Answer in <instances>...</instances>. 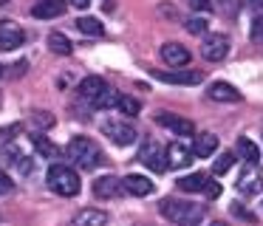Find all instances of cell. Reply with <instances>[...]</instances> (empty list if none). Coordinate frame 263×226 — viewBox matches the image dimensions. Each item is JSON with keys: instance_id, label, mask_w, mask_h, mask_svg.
I'll return each instance as SVG.
<instances>
[{"instance_id": "e575fe53", "label": "cell", "mask_w": 263, "mask_h": 226, "mask_svg": "<svg viewBox=\"0 0 263 226\" xmlns=\"http://www.w3.org/2000/svg\"><path fill=\"white\" fill-rule=\"evenodd\" d=\"M232 212L238 215V218H246V220H255V215H249V212H243V206L240 203H232Z\"/></svg>"}, {"instance_id": "d590c367", "label": "cell", "mask_w": 263, "mask_h": 226, "mask_svg": "<svg viewBox=\"0 0 263 226\" xmlns=\"http://www.w3.org/2000/svg\"><path fill=\"white\" fill-rule=\"evenodd\" d=\"M71 3H74L77 9H88V0H71Z\"/></svg>"}, {"instance_id": "484cf974", "label": "cell", "mask_w": 263, "mask_h": 226, "mask_svg": "<svg viewBox=\"0 0 263 226\" xmlns=\"http://www.w3.org/2000/svg\"><path fill=\"white\" fill-rule=\"evenodd\" d=\"M122 110V116H139V110H142V102L136 99V96H119V105H116Z\"/></svg>"}, {"instance_id": "9c48e42d", "label": "cell", "mask_w": 263, "mask_h": 226, "mask_svg": "<svg viewBox=\"0 0 263 226\" xmlns=\"http://www.w3.org/2000/svg\"><path fill=\"white\" fill-rule=\"evenodd\" d=\"M23 40H26V34H23V28H20L14 20H3V23H0V48H3V51L20 48Z\"/></svg>"}, {"instance_id": "7402d4cb", "label": "cell", "mask_w": 263, "mask_h": 226, "mask_svg": "<svg viewBox=\"0 0 263 226\" xmlns=\"http://www.w3.org/2000/svg\"><path fill=\"white\" fill-rule=\"evenodd\" d=\"M74 28L82 31V34H88V37H102L105 34V26L97 20V17H80V20L74 23Z\"/></svg>"}, {"instance_id": "4316f807", "label": "cell", "mask_w": 263, "mask_h": 226, "mask_svg": "<svg viewBox=\"0 0 263 226\" xmlns=\"http://www.w3.org/2000/svg\"><path fill=\"white\" fill-rule=\"evenodd\" d=\"M119 96L122 93H116V90H105L102 96H99V99H93V107H97V110H108V107H116L119 105Z\"/></svg>"}, {"instance_id": "836d02e7", "label": "cell", "mask_w": 263, "mask_h": 226, "mask_svg": "<svg viewBox=\"0 0 263 226\" xmlns=\"http://www.w3.org/2000/svg\"><path fill=\"white\" fill-rule=\"evenodd\" d=\"M190 6H193L195 11H204V14H206V11H212V3H210V0H190Z\"/></svg>"}, {"instance_id": "4fadbf2b", "label": "cell", "mask_w": 263, "mask_h": 226, "mask_svg": "<svg viewBox=\"0 0 263 226\" xmlns=\"http://www.w3.org/2000/svg\"><path fill=\"white\" fill-rule=\"evenodd\" d=\"M93 195L102 198V201H110V198L122 195V181L116 175H102V178L93 181Z\"/></svg>"}, {"instance_id": "d6986e66", "label": "cell", "mask_w": 263, "mask_h": 226, "mask_svg": "<svg viewBox=\"0 0 263 226\" xmlns=\"http://www.w3.org/2000/svg\"><path fill=\"white\" fill-rule=\"evenodd\" d=\"M238 156L243 158L249 167H257V164H260V150H257V144L249 136H240L238 139Z\"/></svg>"}, {"instance_id": "4dcf8cb0", "label": "cell", "mask_w": 263, "mask_h": 226, "mask_svg": "<svg viewBox=\"0 0 263 226\" xmlns=\"http://www.w3.org/2000/svg\"><path fill=\"white\" fill-rule=\"evenodd\" d=\"M3 158H6V161H12V164L20 161V150H17V144H14V141H6V147H3Z\"/></svg>"}, {"instance_id": "f35d334b", "label": "cell", "mask_w": 263, "mask_h": 226, "mask_svg": "<svg viewBox=\"0 0 263 226\" xmlns=\"http://www.w3.org/2000/svg\"><path fill=\"white\" fill-rule=\"evenodd\" d=\"M0 73H3V65H0Z\"/></svg>"}, {"instance_id": "9a60e30c", "label": "cell", "mask_w": 263, "mask_h": 226, "mask_svg": "<svg viewBox=\"0 0 263 226\" xmlns=\"http://www.w3.org/2000/svg\"><path fill=\"white\" fill-rule=\"evenodd\" d=\"M238 190L243 192V195H257V192L263 190V173L257 167H246L243 175L238 178Z\"/></svg>"}, {"instance_id": "5bb4252c", "label": "cell", "mask_w": 263, "mask_h": 226, "mask_svg": "<svg viewBox=\"0 0 263 226\" xmlns=\"http://www.w3.org/2000/svg\"><path fill=\"white\" fill-rule=\"evenodd\" d=\"M122 190H127L136 198H144V195H153V181L144 178V175H139V173H130V175L122 178Z\"/></svg>"}, {"instance_id": "8d00e7d4", "label": "cell", "mask_w": 263, "mask_h": 226, "mask_svg": "<svg viewBox=\"0 0 263 226\" xmlns=\"http://www.w3.org/2000/svg\"><path fill=\"white\" fill-rule=\"evenodd\" d=\"M212 226H227V223H221V220H215V223H212Z\"/></svg>"}, {"instance_id": "30bf717a", "label": "cell", "mask_w": 263, "mask_h": 226, "mask_svg": "<svg viewBox=\"0 0 263 226\" xmlns=\"http://www.w3.org/2000/svg\"><path fill=\"white\" fill-rule=\"evenodd\" d=\"M190 56H193V51H190L187 45H181V43H164L161 45V60H164L167 65H173L176 71L187 65Z\"/></svg>"}, {"instance_id": "74e56055", "label": "cell", "mask_w": 263, "mask_h": 226, "mask_svg": "<svg viewBox=\"0 0 263 226\" xmlns=\"http://www.w3.org/2000/svg\"><path fill=\"white\" fill-rule=\"evenodd\" d=\"M3 3H9V0H0V6H3Z\"/></svg>"}, {"instance_id": "8fae6325", "label": "cell", "mask_w": 263, "mask_h": 226, "mask_svg": "<svg viewBox=\"0 0 263 226\" xmlns=\"http://www.w3.org/2000/svg\"><path fill=\"white\" fill-rule=\"evenodd\" d=\"M153 77L170 85H201L204 82L201 71H153Z\"/></svg>"}, {"instance_id": "e0dca14e", "label": "cell", "mask_w": 263, "mask_h": 226, "mask_svg": "<svg viewBox=\"0 0 263 226\" xmlns=\"http://www.w3.org/2000/svg\"><path fill=\"white\" fill-rule=\"evenodd\" d=\"M206 96L212 102H240V90L229 82H212L206 88Z\"/></svg>"}, {"instance_id": "44dd1931", "label": "cell", "mask_w": 263, "mask_h": 226, "mask_svg": "<svg viewBox=\"0 0 263 226\" xmlns=\"http://www.w3.org/2000/svg\"><path fill=\"white\" fill-rule=\"evenodd\" d=\"M31 144H34V150L40 153L43 158H51V161H54V158L60 156V147L54 144L46 133H31Z\"/></svg>"}, {"instance_id": "8992f818", "label": "cell", "mask_w": 263, "mask_h": 226, "mask_svg": "<svg viewBox=\"0 0 263 226\" xmlns=\"http://www.w3.org/2000/svg\"><path fill=\"white\" fill-rule=\"evenodd\" d=\"M164 164L173 170H184L193 164V150H190L184 141H173V144H167L164 150Z\"/></svg>"}, {"instance_id": "603a6c76", "label": "cell", "mask_w": 263, "mask_h": 226, "mask_svg": "<svg viewBox=\"0 0 263 226\" xmlns=\"http://www.w3.org/2000/svg\"><path fill=\"white\" fill-rule=\"evenodd\" d=\"M204 184H206V175L204 173H193V175H184V178H178V190H184V192H201L204 190Z\"/></svg>"}, {"instance_id": "ffe728a7", "label": "cell", "mask_w": 263, "mask_h": 226, "mask_svg": "<svg viewBox=\"0 0 263 226\" xmlns=\"http://www.w3.org/2000/svg\"><path fill=\"white\" fill-rule=\"evenodd\" d=\"M77 226H108V212L105 209H82L74 218Z\"/></svg>"}, {"instance_id": "d4e9b609", "label": "cell", "mask_w": 263, "mask_h": 226, "mask_svg": "<svg viewBox=\"0 0 263 226\" xmlns=\"http://www.w3.org/2000/svg\"><path fill=\"white\" fill-rule=\"evenodd\" d=\"M29 122H31V127H37V130L54 127V116H51V113H46V110H31L29 113Z\"/></svg>"}, {"instance_id": "83f0119b", "label": "cell", "mask_w": 263, "mask_h": 226, "mask_svg": "<svg viewBox=\"0 0 263 226\" xmlns=\"http://www.w3.org/2000/svg\"><path fill=\"white\" fill-rule=\"evenodd\" d=\"M232 164H235V153H221V156L215 158V164H212V173L223 175V173H229V170H232Z\"/></svg>"}, {"instance_id": "ba28073f", "label": "cell", "mask_w": 263, "mask_h": 226, "mask_svg": "<svg viewBox=\"0 0 263 226\" xmlns=\"http://www.w3.org/2000/svg\"><path fill=\"white\" fill-rule=\"evenodd\" d=\"M139 161L142 164H147L153 173H164L167 170V164H164V153H161V147L156 144L153 139H147L142 144V150H139Z\"/></svg>"}, {"instance_id": "5b68a950", "label": "cell", "mask_w": 263, "mask_h": 226, "mask_svg": "<svg viewBox=\"0 0 263 226\" xmlns=\"http://www.w3.org/2000/svg\"><path fill=\"white\" fill-rule=\"evenodd\" d=\"M232 43H229L227 34H204V43H201V56L206 62H221L229 54Z\"/></svg>"}, {"instance_id": "1f68e13d", "label": "cell", "mask_w": 263, "mask_h": 226, "mask_svg": "<svg viewBox=\"0 0 263 226\" xmlns=\"http://www.w3.org/2000/svg\"><path fill=\"white\" fill-rule=\"evenodd\" d=\"M204 195L210 198V201H215V198L221 195V184H218V181H210V178H206V184H204Z\"/></svg>"}, {"instance_id": "d6a6232c", "label": "cell", "mask_w": 263, "mask_h": 226, "mask_svg": "<svg viewBox=\"0 0 263 226\" xmlns=\"http://www.w3.org/2000/svg\"><path fill=\"white\" fill-rule=\"evenodd\" d=\"M12 178H9L6 173H3V170H0V195H9V192H12Z\"/></svg>"}, {"instance_id": "7a4b0ae2", "label": "cell", "mask_w": 263, "mask_h": 226, "mask_svg": "<svg viewBox=\"0 0 263 226\" xmlns=\"http://www.w3.org/2000/svg\"><path fill=\"white\" fill-rule=\"evenodd\" d=\"M46 184L51 192H57V195H63V198H74V195H80V190H82L80 173H77L74 167H68V164H51L48 173H46Z\"/></svg>"}, {"instance_id": "ac0fdd59", "label": "cell", "mask_w": 263, "mask_h": 226, "mask_svg": "<svg viewBox=\"0 0 263 226\" xmlns=\"http://www.w3.org/2000/svg\"><path fill=\"white\" fill-rule=\"evenodd\" d=\"M190 150H193V156H198V158H210L212 153L218 150V136L215 133H198Z\"/></svg>"}, {"instance_id": "277c9868", "label": "cell", "mask_w": 263, "mask_h": 226, "mask_svg": "<svg viewBox=\"0 0 263 226\" xmlns=\"http://www.w3.org/2000/svg\"><path fill=\"white\" fill-rule=\"evenodd\" d=\"M102 136H108L114 144H119V147H127V144H133V141L139 139V133H136V127H133L130 122H125V119H105L102 122Z\"/></svg>"}, {"instance_id": "ab89813d", "label": "cell", "mask_w": 263, "mask_h": 226, "mask_svg": "<svg viewBox=\"0 0 263 226\" xmlns=\"http://www.w3.org/2000/svg\"><path fill=\"white\" fill-rule=\"evenodd\" d=\"M260 3H263V0H260Z\"/></svg>"}, {"instance_id": "2e32d148", "label": "cell", "mask_w": 263, "mask_h": 226, "mask_svg": "<svg viewBox=\"0 0 263 226\" xmlns=\"http://www.w3.org/2000/svg\"><path fill=\"white\" fill-rule=\"evenodd\" d=\"M105 90H108V82H105L102 77H85L80 85H77V93H80L82 99H88V102L99 99Z\"/></svg>"}, {"instance_id": "6da1fadb", "label": "cell", "mask_w": 263, "mask_h": 226, "mask_svg": "<svg viewBox=\"0 0 263 226\" xmlns=\"http://www.w3.org/2000/svg\"><path fill=\"white\" fill-rule=\"evenodd\" d=\"M161 215L178 226H201L204 223V206L190 201H178V198H164L161 201Z\"/></svg>"}, {"instance_id": "f546056e", "label": "cell", "mask_w": 263, "mask_h": 226, "mask_svg": "<svg viewBox=\"0 0 263 226\" xmlns=\"http://www.w3.org/2000/svg\"><path fill=\"white\" fill-rule=\"evenodd\" d=\"M249 34H252V40H255V43H263V11H260V14H255Z\"/></svg>"}, {"instance_id": "3957f363", "label": "cell", "mask_w": 263, "mask_h": 226, "mask_svg": "<svg viewBox=\"0 0 263 226\" xmlns=\"http://www.w3.org/2000/svg\"><path fill=\"white\" fill-rule=\"evenodd\" d=\"M65 156H68L71 161H77L82 170H93L102 161L99 144L93 139H88V136H74V139L68 141V147H65Z\"/></svg>"}, {"instance_id": "cb8c5ba5", "label": "cell", "mask_w": 263, "mask_h": 226, "mask_svg": "<svg viewBox=\"0 0 263 226\" xmlns=\"http://www.w3.org/2000/svg\"><path fill=\"white\" fill-rule=\"evenodd\" d=\"M48 48H51L54 54H60V56H68L71 51H74V45H71V40L65 37V34L54 31L51 37H48Z\"/></svg>"}, {"instance_id": "7c38bea8", "label": "cell", "mask_w": 263, "mask_h": 226, "mask_svg": "<svg viewBox=\"0 0 263 226\" xmlns=\"http://www.w3.org/2000/svg\"><path fill=\"white\" fill-rule=\"evenodd\" d=\"M68 11V0H40L37 6H31V14L37 20H54V17H63Z\"/></svg>"}, {"instance_id": "f1b7e54d", "label": "cell", "mask_w": 263, "mask_h": 226, "mask_svg": "<svg viewBox=\"0 0 263 226\" xmlns=\"http://www.w3.org/2000/svg\"><path fill=\"white\" fill-rule=\"evenodd\" d=\"M184 28H187L190 34H206V28H210V23H206V17H190L187 23H184Z\"/></svg>"}, {"instance_id": "52a82bcc", "label": "cell", "mask_w": 263, "mask_h": 226, "mask_svg": "<svg viewBox=\"0 0 263 226\" xmlns=\"http://www.w3.org/2000/svg\"><path fill=\"white\" fill-rule=\"evenodd\" d=\"M156 122L161 124V127H167V130H173L176 136H195V124L190 122V119H184V116H178V113H156Z\"/></svg>"}]
</instances>
